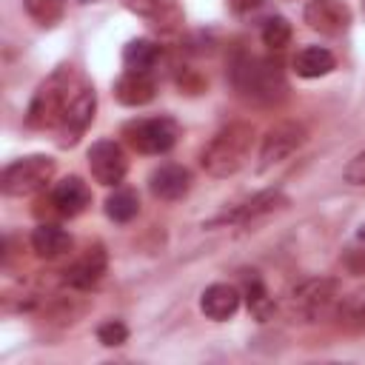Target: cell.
Masks as SVG:
<instances>
[{
	"label": "cell",
	"mask_w": 365,
	"mask_h": 365,
	"mask_svg": "<svg viewBox=\"0 0 365 365\" xmlns=\"http://www.w3.org/2000/svg\"><path fill=\"white\" fill-rule=\"evenodd\" d=\"M80 83H83V80H77V74H74L71 66L54 68V71L37 86V91H34L29 108H26V125H29V128H37V131H43V128H57Z\"/></svg>",
	"instance_id": "6da1fadb"
},
{
	"label": "cell",
	"mask_w": 365,
	"mask_h": 365,
	"mask_svg": "<svg viewBox=\"0 0 365 365\" xmlns=\"http://www.w3.org/2000/svg\"><path fill=\"white\" fill-rule=\"evenodd\" d=\"M254 145V125L248 123H231L225 128H220L200 151V165L205 168V174L222 180L237 174L251 154Z\"/></svg>",
	"instance_id": "7a4b0ae2"
},
{
	"label": "cell",
	"mask_w": 365,
	"mask_h": 365,
	"mask_svg": "<svg viewBox=\"0 0 365 365\" xmlns=\"http://www.w3.org/2000/svg\"><path fill=\"white\" fill-rule=\"evenodd\" d=\"M231 80L240 97L251 103H262V106L279 103L288 91L279 63L265 60V57H240L231 68Z\"/></svg>",
	"instance_id": "3957f363"
},
{
	"label": "cell",
	"mask_w": 365,
	"mask_h": 365,
	"mask_svg": "<svg viewBox=\"0 0 365 365\" xmlns=\"http://www.w3.org/2000/svg\"><path fill=\"white\" fill-rule=\"evenodd\" d=\"M336 291H339V282L334 277H311L288 294L285 317L291 322H314L334 305Z\"/></svg>",
	"instance_id": "277c9868"
},
{
	"label": "cell",
	"mask_w": 365,
	"mask_h": 365,
	"mask_svg": "<svg viewBox=\"0 0 365 365\" xmlns=\"http://www.w3.org/2000/svg\"><path fill=\"white\" fill-rule=\"evenodd\" d=\"M54 168H57V163L48 154L20 157V160H14V163H9L3 168L0 188H3L6 197H29V194H37V191H43L51 182Z\"/></svg>",
	"instance_id": "5b68a950"
},
{
	"label": "cell",
	"mask_w": 365,
	"mask_h": 365,
	"mask_svg": "<svg viewBox=\"0 0 365 365\" xmlns=\"http://www.w3.org/2000/svg\"><path fill=\"white\" fill-rule=\"evenodd\" d=\"M177 137H180V125L165 114L140 117L123 125V140L140 154H165L177 145Z\"/></svg>",
	"instance_id": "8992f818"
},
{
	"label": "cell",
	"mask_w": 365,
	"mask_h": 365,
	"mask_svg": "<svg viewBox=\"0 0 365 365\" xmlns=\"http://www.w3.org/2000/svg\"><path fill=\"white\" fill-rule=\"evenodd\" d=\"M305 125L302 123H294V120H285V123H277L274 128H268V134L262 137V145H259V171H268L271 165L288 160L302 143H305Z\"/></svg>",
	"instance_id": "52a82bcc"
},
{
	"label": "cell",
	"mask_w": 365,
	"mask_h": 365,
	"mask_svg": "<svg viewBox=\"0 0 365 365\" xmlns=\"http://www.w3.org/2000/svg\"><path fill=\"white\" fill-rule=\"evenodd\" d=\"M94 111H97V94L88 83H80L68 108H66V114H63V120H60V125H57L60 145H74L86 134V128L91 125Z\"/></svg>",
	"instance_id": "ba28073f"
},
{
	"label": "cell",
	"mask_w": 365,
	"mask_h": 365,
	"mask_svg": "<svg viewBox=\"0 0 365 365\" xmlns=\"http://www.w3.org/2000/svg\"><path fill=\"white\" fill-rule=\"evenodd\" d=\"M88 168L100 185H120L128 171V157L117 140H97L88 148Z\"/></svg>",
	"instance_id": "9c48e42d"
},
{
	"label": "cell",
	"mask_w": 365,
	"mask_h": 365,
	"mask_svg": "<svg viewBox=\"0 0 365 365\" xmlns=\"http://www.w3.org/2000/svg\"><path fill=\"white\" fill-rule=\"evenodd\" d=\"M43 205H48V211L51 214H57V217H80L88 205H91V191H88V185L80 180V177H63L60 182H54L51 185V191H48V197L43 200Z\"/></svg>",
	"instance_id": "30bf717a"
},
{
	"label": "cell",
	"mask_w": 365,
	"mask_h": 365,
	"mask_svg": "<svg viewBox=\"0 0 365 365\" xmlns=\"http://www.w3.org/2000/svg\"><path fill=\"white\" fill-rule=\"evenodd\" d=\"M302 17L314 31L328 37H339L351 26V9L345 0H308Z\"/></svg>",
	"instance_id": "8fae6325"
},
{
	"label": "cell",
	"mask_w": 365,
	"mask_h": 365,
	"mask_svg": "<svg viewBox=\"0 0 365 365\" xmlns=\"http://www.w3.org/2000/svg\"><path fill=\"white\" fill-rule=\"evenodd\" d=\"M285 205H288V197H285L282 191H277V188H268V191L254 194V197H251V200H245L242 205H237V208H231V211L220 214L214 222L251 225V222H257L259 217H268V214H274V211H279V208H285Z\"/></svg>",
	"instance_id": "7c38bea8"
},
{
	"label": "cell",
	"mask_w": 365,
	"mask_h": 365,
	"mask_svg": "<svg viewBox=\"0 0 365 365\" xmlns=\"http://www.w3.org/2000/svg\"><path fill=\"white\" fill-rule=\"evenodd\" d=\"M106 265H108V257H106L103 245H88L86 254L80 259H74L63 271V282L71 285V288H77V291H88V288H94L103 279Z\"/></svg>",
	"instance_id": "4fadbf2b"
},
{
	"label": "cell",
	"mask_w": 365,
	"mask_h": 365,
	"mask_svg": "<svg viewBox=\"0 0 365 365\" xmlns=\"http://www.w3.org/2000/svg\"><path fill=\"white\" fill-rule=\"evenodd\" d=\"M148 188L157 200H165V202H174V200H182L191 188V171L185 165H177V163H165L160 168L151 171L148 177Z\"/></svg>",
	"instance_id": "5bb4252c"
},
{
	"label": "cell",
	"mask_w": 365,
	"mask_h": 365,
	"mask_svg": "<svg viewBox=\"0 0 365 365\" xmlns=\"http://www.w3.org/2000/svg\"><path fill=\"white\" fill-rule=\"evenodd\" d=\"M157 94V83L151 77V71H123L114 83V97L120 106H128V108H140L145 103H151Z\"/></svg>",
	"instance_id": "9a60e30c"
},
{
	"label": "cell",
	"mask_w": 365,
	"mask_h": 365,
	"mask_svg": "<svg viewBox=\"0 0 365 365\" xmlns=\"http://www.w3.org/2000/svg\"><path fill=\"white\" fill-rule=\"evenodd\" d=\"M237 308H240V291L228 282H214L200 297V311L214 322L231 319L237 314Z\"/></svg>",
	"instance_id": "2e32d148"
},
{
	"label": "cell",
	"mask_w": 365,
	"mask_h": 365,
	"mask_svg": "<svg viewBox=\"0 0 365 365\" xmlns=\"http://www.w3.org/2000/svg\"><path fill=\"white\" fill-rule=\"evenodd\" d=\"M31 251L40 259H57V257L71 251V237L57 222H40L31 231Z\"/></svg>",
	"instance_id": "e0dca14e"
},
{
	"label": "cell",
	"mask_w": 365,
	"mask_h": 365,
	"mask_svg": "<svg viewBox=\"0 0 365 365\" xmlns=\"http://www.w3.org/2000/svg\"><path fill=\"white\" fill-rule=\"evenodd\" d=\"M242 297H245V305H248V314L257 319V322H265L271 319L274 314V297L268 294L262 277L257 271H245L242 274Z\"/></svg>",
	"instance_id": "ac0fdd59"
},
{
	"label": "cell",
	"mask_w": 365,
	"mask_h": 365,
	"mask_svg": "<svg viewBox=\"0 0 365 365\" xmlns=\"http://www.w3.org/2000/svg\"><path fill=\"white\" fill-rule=\"evenodd\" d=\"M336 66V57L325 48V46H305L302 51H297L294 57V71L305 80H317V77H325L331 74Z\"/></svg>",
	"instance_id": "d6986e66"
},
{
	"label": "cell",
	"mask_w": 365,
	"mask_h": 365,
	"mask_svg": "<svg viewBox=\"0 0 365 365\" xmlns=\"http://www.w3.org/2000/svg\"><path fill=\"white\" fill-rule=\"evenodd\" d=\"M123 6L145 20H151L157 29H171L174 23H180V11L174 6V0H123Z\"/></svg>",
	"instance_id": "ffe728a7"
},
{
	"label": "cell",
	"mask_w": 365,
	"mask_h": 365,
	"mask_svg": "<svg viewBox=\"0 0 365 365\" xmlns=\"http://www.w3.org/2000/svg\"><path fill=\"white\" fill-rule=\"evenodd\" d=\"M160 60V46L154 40H131L125 48H123V66L128 71H151L154 63Z\"/></svg>",
	"instance_id": "44dd1931"
},
{
	"label": "cell",
	"mask_w": 365,
	"mask_h": 365,
	"mask_svg": "<svg viewBox=\"0 0 365 365\" xmlns=\"http://www.w3.org/2000/svg\"><path fill=\"white\" fill-rule=\"evenodd\" d=\"M140 214V197L131 188H117L106 200V217L114 222H131Z\"/></svg>",
	"instance_id": "7402d4cb"
},
{
	"label": "cell",
	"mask_w": 365,
	"mask_h": 365,
	"mask_svg": "<svg viewBox=\"0 0 365 365\" xmlns=\"http://www.w3.org/2000/svg\"><path fill=\"white\" fill-rule=\"evenodd\" d=\"M23 6H26V11H29V17L37 23V26H43V29H51V26H57L60 23V17H63V0H23Z\"/></svg>",
	"instance_id": "603a6c76"
},
{
	"label": "cell",
	"mask_w": 365,
	"mask_h": 365,
	"mask_svg": "<svg viewBox=\"0 0 365 365\" xmlns=\"http://www.w3.org/2000/svg\"><path fill=\"white\" fill-rule=\"evenodd\" d=\"M259 37H262V46L279 51V48H285V46L291 43V23H288L285 17H279V14H274V17H268V20L262 23Z\"/></svg>",
	"instance_id": "cb8c5ba5"
},
{
	"label": "cell",
	"mask_w": 365,
	"mask_h": 365,
	"mask_svg": "<svg viewBox=\"0 0 365 365\" xmlns=\"http://www.w3.org/2000/svg\"><path fill=\"white\" fill-rule=\"evenodd\" d=\"M128 339V328L120 322V319H106L97 325V342L106 345V348H117Z\"/></svg>",
	"instance_id": "d4e9b609"
},
{
	"label": "cell",
	"mask_w": 365,
	"mask_h": 365,
	"mask_svg": "<svg viewBox=\"0 0 365 365\" xmlns=\"http://www.w3.org/2000/svg\"><path fill=\"white\" fill-rule=\"evenodd\" d=\"M339 317L345 319V325L365 328V294H354V297L339 308Z\"/></svg>",
	"instance_id": "484cf974"
},
{
	"label": "cell",
	"mask_w": 365,
	"mask_h": 365,
	"mask_svg": "<svg viewBox=\"0 0 365 365\" xmlns=\"http://www.w3.org/2000/svg\"><path fill=\"white\" fill-rule=\"evenodd\" d=\"M342 177H345V182H351V185H365V148L348 160Z\"/></svg>",
	"instance_id": "4316f807"
},
{
	"label": "cell",
	"mask_w": 365,
	"mask_h": 365,
	"mask_svg": "<svg viewBox=\"0 0 365 365\" xmlns=\"http://www.w3.org/2000/svg\"><path fill=\"white\" fill-rule=\"evenodd\" d=\"M257 3H259V0H225V6H228L234 14H245V11H251Z\"/></svg>",
	"instance_id": "83f0119b"
}]
</instances>
